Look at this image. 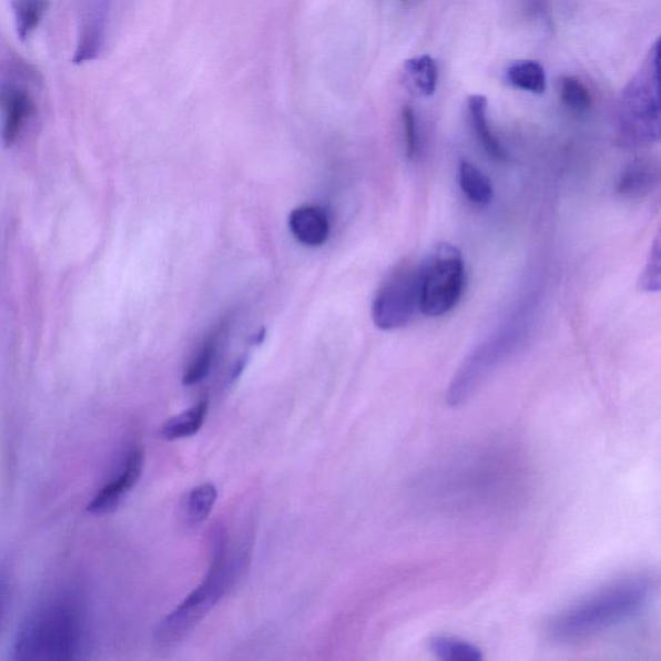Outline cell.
<instances>
[{
    "mask_svg": "<svg viewBox=\"0 0 661 661\" xmlns=\"http://www.w3.org/2000/svg\"><path fill=\"white\" fill-rule=\"evenodd\" d=\"M657 580L633 576L604 587L550 621L548 633L558 643H578L639 617L657 592Z\"/></svg>",
    "mask_w": 661,
    "mask_h": 661,
    "instance_id": "obj_1",
    "label": "cell"
},
{
    "mask_svg": "<svg viewBox=\"0 0 661 661\" xmlns=\"http://www.w3.org/2000/svg\"><path fill=\"white\" fill-rule=\"evenodd\" d=\"M212 550H214V555H212V563L206 579L156 627L155 640L162 647H175L183 642L215 608V604L222 600L237 579L243 557L227 556L226 538L223 537V532H217Z\"/></svg>",
    "mask_w": 661,
    "mask_h": 661,
    "instance_id": "obj_2",
    "label": "cell"
},
{
    "mask_svg": "<svg viewBox=\"0 0 661 661\" xmlns=\"http://www.w3.org/2000/svg\"><path fill=\"white\" fill-rule=\"evenodd\" d=\"M660 41L651 47L639 72L620 94L617 129L626 146H647L660 140Z\"/></svg>",
    "mask_w": 661,
    "mask_h": 661,
    "instance_id": "obj_3",
    "label": "cell"
},
{
    "mask_svg": "<svg viewBox=\"0 0 661 661\" xmlns=\"http://www.w3.org/2000/svg\"><path fill=\"white\" fill-rule=\"evenodd\" d=\"M466 288V266L461 252L447 243L439 245L420 266V312L437 318L450 313Z\"/></svg>",
    "mask_w": 661,
    "mask_h": 661,
    "instance_id": "obj_4",
    "label": "cell"
},
{
    "mask_svg": "<svg viewBox=\"0 0 661 661\" xmlns=\"http://www.w3.org/2000/svg\"><path fill=\"white\" fill-rule=\"evenodd\" d=\"M521 326L510 324L489 340L479 345L456 373L447 391V404L460 407L467 404L471 396L487 380L496 368L515 352L519 342Z\"/></svg>",
    "mask_w": 661,
    "mask_h": 661,
    "instance_id": "obj_5",
    "label": "cell"
},
{
    "mask_svg": "<svg viewBox=\"0 0 661 661\" xmlns=\"http://www.w3.org/2000/svg\"><path fill=\"white\" fill-rule=\"evenodd\" d=\"M65 608L38 613L23 627L16 652L21 659H65L77 644L75 617Z\"/></svg>",
    "mask_w": 661,
    "mask_h": 661,
    "instance_id": "obj_6",
    "label": "cell"
},
{
    "mask_svg": "<svg viewBox=\"0 0 661 661\" xmlns=\"http://www.w3.org/2000/svg\"><path fill=\"white\" fill-rule=\"evenodd\" d=\"M420 311V266L397 267L377 291L373 319L377 328L395 330L410 324Z\"/></svg>",
    "mask_w": 661,
    "mask_h": 661,
    "instance_id": "obj_7",
    "label": "cell"
},
{
    "mask_svg": "<svg viewBox=\"0 0 661 661\" xmlns=\"http://www.w3.org/2000/svg\"><path fill=\"white\" fill-rule=\"evenodd\" d=\"M144 469V451L141 447H133L125 455L118 474L91 500L87 511L93 516L112 513L139 482Z\"/></svg>",
    "mask_w": 661,
    "mask_h": 661,
    "instance_id": "obj_8",
    "label": "cell"
},
{
    "mask_svg": "<svg viewBox=\"0 0 661 661\" xmlns=\"http://www.w3.org/2000/svg\"><path fill=\"white\" fill-rule=\"evenodd\" d=\"M291 233L306 247L324 246L329 235V220L321 207L303 206L291 212Z\"/></svg>",
    "mask_w": 661,
    "mask_h": 661,
    "instance_id": "obj_9",
    "label": "cell"
},
{
    "mask_svg": "<svg viewBox=\"0 0 661 661\" xmlns=\"http://www.w3.org/2000/svg\"><path fill=\"white\" fill-rule=\"evenodd\" d=\"M4 124L2 131L3 144L11 148L18 141L23 123L33 113V101L29 94L16 87L3 92Z\"/></svg>",
    "mask_w": 661,
    "mask_h": 661,
    "instance_id": "obj_10",
    "label": "cell"
},
{
    "mask_svg": "<svg viewBox=\"0 0 661 661\" xmlns=\"http://www.w3.org/2000/svg\"><path fill=\"white\" fill-rule=\"evenodd\" d=\"M471 129L484 151L496 161H506L507 153L496 139L487 115V99L482 94H474L468 99Z\"/></svg>",
    "mask_w": 661,
    "mask_h": 661,
    "instance_id": "obj_11",
    "label": "cell"
},
{
    "mask_svg": "<svg viewBox=\"0 0 661 661\" xmlns=\"http://www.w3.org/2000/svg\"><path fill=\"white\" fill-rule=\"evenodd\" d=\"M227 327H230V321L225 319L204 338L201 348L195 353L191 365L186 368L183 377L185 387H193V385L202 383L210 375L211 368L214 366L220 340L225 335Z\"/></svg>",
    "mask_w": 661,
    "mask_h": 661,
    "instance_id": "obj_12",
    "label": "cell"
},
{
    "mask_svg": "<svg viewBox=\"0 0 661 661\" xmlns=\"http://www.w3.org/2000/svg\"><path fill=\"white\" fill-rule=\"evenodd\" d=\"M659 183V169L655 163L639 160L629 164L618 181V192L621 195L642 196L650 193Z\"/></svg>",
    "mask_w": 661,
    "mask_h": 661,
    "instance_id": "obj_13",
    "label": "cell"
},
{
    "mask_svg": "<svg viewBox=\"0 0 661 661\" xmlns=\"http://www.w3.org/2000/svg\"><path fill=\"white\" fill-rule=\"evenodd\" d=\"M405 75L408 89L416 96L430 98L437 91L438 67L428 54H421L406 61Z\"/></svg>",
    "mask_w": 661,
    "mask_h": 661,
    "instance_id": "obj_14",
    "label": "cell"
},
{
    "mask_svg": "<svg viewBox=\"0 0 661 661\" xmlns=\"http://www.w3.org/2000/svg\"><path fill=\"white\" fill-rule=\"evenodd\" d=\"M209 399H202L194 407L189 408L172 419L165 421L160 430V436L164 440H177L192 437L202 428L209 413Z\"/></svg>",
    "mask_w": 661,
    "mask_h": 661,
    "instance_id": "obj_15",
    "label": "cell"
},
{
    "mask_svg": "<svg viewBox=\"0 0 661 661\" xmlns=\"http://www.w3.org/2000/svg\"><path fill=\"white\" fill-rule=\"evenodd\" d=\"M506 80L515 89L533 94H542L547 90L546 70L533 60L511 62L506 70Z\"/></svg>",
    "mask_w": 661,
    "mask_h": 661,
    "instance_id": "obj_16",
    "label": "cell"
},
{
    "mask_svg": "<svg viewBox=\"0 0 661 661\" xmlns=\"http://www.w3.org/2000/svg\"><path fill=\"white\" fill-rule=\"evenodd\" d=\"M461 192L478 207H486L492 201L494 189L482 171L469 162H461L459 169Z\"/></svg>",
    "mask_w": 661,
    "mask_h": 661,
    "instance_id": "obj_17",
    "label": "cell"
},
{
    "mask_svg": "<svg viewBox=\"0 0 661 661\" xmlns=\"http://www.w3.org/2000/svg\"><path fill=\"white\" fill-rule=\"evenodd\" d=\"M428 649L433 655L440 660L448 661H481L482 650L467 641L455 639V637L436 635L428 642Z\"/></svg>",
    "mask_w": 661,
    "mask_h": 661,
    "instance_id": "obj_18",
    "label": "cell"
},
{
    "mask_svg": "<svg viewBox=\"0 0 661 661\" xmlns=\"http://www.w3.org/2000/svg\"><path fill=\"white\" fill-rule=\"evenodd\" d=\"M47 8H49V0H13L16 30L21 41H28L41 26Z\"/></svg>",
    "mask_w": 661,
    "mask_h": 661,
    "instance_id": "obj_19",
    "label": "cell"
},
{
    "mask_svg": "<svg viewBox=\"0 0 661 661\" xmlns=\"http://www.w3.org/2000/svg\"><path fill=\"white\" fill-rule=\"evenodd\" d=\"M217 500L214 484H203L189 492L184 502V515L189 525H200L209 518Z\"/></svg>",
    "mask_w": 661,
    "mask_h": 661,
    "instance_id": "obj_20",
    "label": "cell"
},
{
    "mask_svg": "<svg viewBox=\"0 0 661 661\" xmlns=\"http://www.w3.org/2000/svg\"><path fill=\"white\" fill-rule=\"evenodd\" d=\"M560 98L563 105L572 113L587 114L592 109L593 100L586 84L576 77H562Z\"/></svg>",
    "mask_w": 661,
    "mask_h": 661,
    "instance_id": "obj_21",
    "label": "cell"
},
{
    "mask_svg": "<svg viewBox=\"0 0 661 661\" xmlns=\"http://www.w3.org/2000/svg\"><path fill=\"white\" fill-rule=\"evenodd\" d=\"M660 238L659 235L651 247L647 265L640 275L639 287L643 293H658L661 285L660 274Z\"/></svg>",
    "mask_w": 661,
    "mask_h": 661,
    "instance_id": "obj_22",
    "label": "cell"
},
{
    "mask_svg": "<svg viewBox=\"0 0 661 661\" xmlns=\"http://www.w3.org/2000/svg\"><path fill=\"white\" fill-rule=\"evenodd\" d=\"M403 123L405 129L406 153L408 160L414 161L420 155L421 141L419 124H417L415 110L411 106L406 105L403 109Z\"/></svg>",
    "mask_w": 661,
    "mask_h": 661,
    "instance_id": "obj_23",
    "label": "cell"
}]
</instances>
